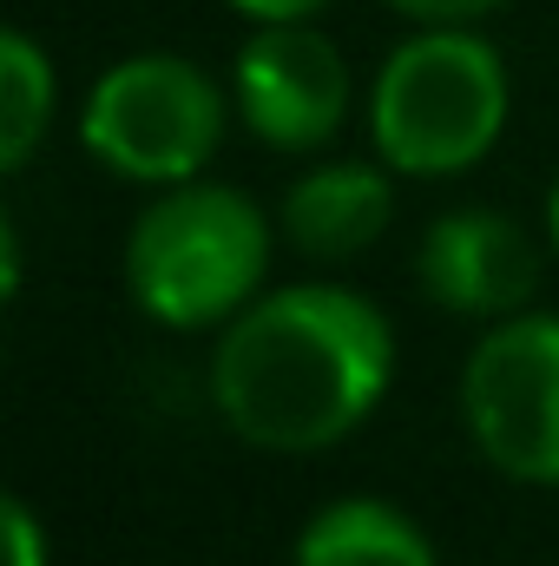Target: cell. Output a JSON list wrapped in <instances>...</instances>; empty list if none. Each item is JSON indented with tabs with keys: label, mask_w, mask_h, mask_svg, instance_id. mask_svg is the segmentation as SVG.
<instances>
[{
	"label": "cell",
	"mask_w": 559,
	"mask_h": 566,
	"mask_svg": "<svg viewBox=\"0 0 559 566\" xmlns=\"http://www.w3.org/2000/svg\"><path fill=\"white\" fill-rule=\"evenodd\" d=\"M395 323L349 283H271L211 336V409L257 454H329L395 389Z\"/></svg>",
	"instance_id": "1"
},
{
	"label": "cell",
	"mask_w": 559,
	"mask_h": 566,
	"mask_svg": "<svg viewBox=\"0 0 559 566\" xmlns=\"http://www.w3.org/2000/svg\"><path fill=\"white\" fill-rule=\"evenodd\" d=\"M277 218L218 178H184L151 191L126 231L119 277L145 323L178 336H218L244 303L271 290Z\"/></svg>",
	"instance_id": "2"
},
{
	"label": "cell",
	"mask_w": 559,
	"mask_h": 566,
	"mask_svg": "<svg viewBox=\"0 0 559 566\" xmlns=\"http://www.w3.org/2000/svg\"><path fill=\"white\" fill-rule=\"evenodd\" d=\"M369 151L421 185L467 178L514 119L507 53L481 27H409L369 73Z\"/></svg>",
	"instance_id": "3"
},
{
	"label": "cell",
	"mask_w": 559,
	"mask_h": 566,
	"mask_svg": "<svg viewBox=\"0 0 559 566\" xmlns=\"http://www.w3.org/2000/svg\"><path fill=\"white\" fill-rule=\"evenodd\" d=\"M238 126L231 106V80H218L204 60L171 53V46H145L113 60L86 99H80V151L139 191H165L184 178H204L211 158L224 151Z\"/></svg>",
	"instance_id": "4"
},
{
	"label": "cell",
	"mask_w": 559,
	"mask_h": 566,
	"mask_svg": "<svg viewBox=\"0 0 559 566\" xmlns=\"http://www.w3.org/2000/svg\"><path fill=\"white\" fill-rule=\"evenodd\" d=\"M461 428L474 454L514 481L559 494V310H514L481 323L461 356Z\"/></svg>",
	"instance_id": "5"
},
{
	"label": "cell",
	"mask_w": 559,
	"mask_h": 566,
	"mask_svg": "<svg viewBox=\"0 0 559 566\" xmlns=\"http://www.w3.org/2000/svg\"><path fill=\"white\" fill-rule=\"evenodd\" d=\"M238 126L283 158H316L356 119V66L316 20L251 27L231 53Z\"/></svg>",
	"instance_id": "6"
},
{
	"label": "cell",
	"mask_w": 559,
	"mask_h": 566,
	"mask_svg": "<svg viewBox=\"0 0 559 566\" xmlns=\"http://www.w3.org/2000/svg\"><path fill=\"white\" fill-rule=\"evenodd\" d=\"M547 238V231H540ZM540 238L500 205H454L428 218L415 244L421 296L461 323H500L540 296Z\"/></svg>",
	"instance_id": "7"
},
{
	"label": "cell",
	"mask_w": 559,
	"mask_h": 566,
	"mask_svg": "<svg viewBox=\"0 0 559 566\" xmlns=\"http://www.w3.org/2000/svg\"><path fill=\"white\" fill-rule=\"evenodd\" d=\"M395 224V171L369 158H316L277 198V231L289 251L316 264H349L376 251Z\"/></svg>",
	"instance_id": "8"
},
{
	"label": "cell",
	"mask_w": 559,
	"mask_h": 566,
	"mask_svg": "<svg viewBox=\"0 0 559 566\" xmlns=\"http://www.w3.org/2000/svg\"><path fill=\"white\" fill-rule=\"evenodd\" d=\"M289 566H441V547L409 507L382 494H336L296 527Z\"/></svg>",
	"instance_id": "9"
},
{
	"label": "cell",
	"mask_w": 559,
	"mask_h": 566,
	"mask_svg": "<svg viewBox=\"0 0 559 566\" xmlns=\"http://www.w3.org/2000/svg\"><path fill=\"white\" fill-rule=\"evenodd\" d=\"M53 113H60V66H53V53L33 33L7 27L0 33V171L7 178H20L40 158V145L53 133Z\"/></svg>",
	"instance_id": "10"
},
{
	"label": "cell",
	"mask_w": 559,
	"mask_h": 566,
	"mask_svg": "<svg viewBox=\"0 0 559 566\" xmlns=\"http://www.w3.org/2000/svg\"><path fill=\"white\" fill-rule=\"evenodd\" d=\"M7 566H53V534L27 494H7Z\"/></svg>",
	"instance_id": "11"
},
{
	"label": "cell",
	"mask_w": 559,
	"mask_h": 566,
	"mask_svg": "<svg viewBox=\"0 0 559 566\" xmlns=\"http://www.w3.org/2000/svg\"><path fill=\"white\" fill-rule=\"evenodd\" d=\"M389 13H402L409 27H481L494 20L507 0H382Z\"/></svg>",
	"instance_id": "12"
},
{
	"label": "cell",
	"mask_w": 559,
	"mask_h": 566,
	"mask_svg": "<svg viewBox=\"0 0 559 566\" xmlns=\"http://www.w3.org/2000/svg\"><path fill=\"white\" fill-rule=\"evenodd\" d=\"M238 20H251V27H283V20H316V13H329L336 0H224Z\"/></svg>",
	"instance_id": "13"
},
{
	"label": "cell",
	"mask_w": 559,
	"mask_h": 566,
	"mask_svg": "<svg viewBox=\"0 0 559 566\" xmlns=\"http://www.w3.org/2000/svg\"><path fill=\"white\" fill-rule=\"evenodd\" d=\"M20 283H27V258H20V224L7 218V224H0V290H7V296H20Z\"/></svg>",
	"instance_id": "14"
},
{
	"label": "cell",
	"mask_w": 559,
	"mask_h": 566,
	"mask_svg": "<svg viewBox=\"0 0 559 566\" xmlns=\"http://www.w3.org/2000/svg\"><path fill=\"white\" fill-rule=\"evenodd\" d=\"M540 231H547V251L559 258V171L547 178V205H540Z\"/></svg>",
	"instance_id": "15"
}]
</instances>
